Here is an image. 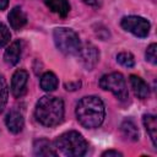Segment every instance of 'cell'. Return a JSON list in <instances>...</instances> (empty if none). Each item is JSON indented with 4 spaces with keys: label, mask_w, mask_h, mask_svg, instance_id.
<instances>
[{
    "label": "cell",
    "mask_w": 157,
    "mask_h": 157,
    "mask_svg": "<svg viewBox=\"0 0 157 157\" xmlns=\"http://www.w3.org/2000/svg\"><path fill=\"white\" fill-rule=\"evenodd\" d=\"M145 56H146V60L148 63H151L152 65L157 64V45H156V43H152L147 47Z\"/></svg>",
    "instance_id": "20"
},
{
    "label": "cell",
    "mask_w": 157,
    "mask_h": 157,
    "mask_svg": "<svg viewBox=\"0 0 157 157\" xmlns=\"http://www.w3.org/2000/svg\"><path fill=\"white\" fill-rule=\"evenodd\" d=\"M9 5V0H0V10H5Z\"/></svg>",
    "instance_id": "24"
},
{
    "label": "cell",
    "mask_w": 157,
    "mask_h": 157,
    "mask_svg": "<svg viewBox=\"0 0 157 157\" xmlns=\"http://www.w3.org/2000/svg\"><path fill=\"white\" fill-rule=\"evenodd\" d=\"M9 22H10V26L18 31L21 29L26 23H27V16L26 13L23 12V10L20 7V6H15L10 12H9Z\"/></svg>",
    "instance_id": "12"
},
{
    "label": "cell",
    "mask_w": 157,
    "mask_h": 157,
    "mask_svg": "<svg viewBox=\"0 0 157 157\" xmlns=\"http://www.w3.org/2000/svg\"><path fill=\"white\" fill-rule=\"evenodd\" d=\"M77 54L81 65L86 70H92L99 60V50L91 43H87L83 47H81Z\"/></svg>",
    "instance_id": "7"
},
{
    "label": "cell",
    "mask_w": 157,
    "mask_h": 157,
    "mask_svg": "<svg viewBox=\"0 0 157 157\" xmlns=\"http://www.w3.org/2000/svg\"><path fill=\"white\" fill-rule=\"evenodd\" d=\"M130 83H131V88H132V91L137 98L145 99L150 96V87L141 77H139L136 75H131L130 76Z\"/></svg>",
    "instance_id": "13"
},
{
    "label": "cell",
    "mask_w": 157,
    "mask_h": 157,
    "mask_svg": "<svg viewBox=\"0 0 157 157\" xmlns=\"http://www.w3.org/2000/svg\"><path fill=\"white\" fill-rule=\"evenodd\" d=\"M55 145H53L47 139H38L33 144V152L36 156L40 157H55L58 153L55 151Z\"/></svg>",
    "instance_id": "9"
},
{
    "label": "cell",
    "mask_w": 157,
    "mask_h": 157,
    "mask_svg": "<svg viewBox=\"0 0 157 157\" xmlns=\"http://www.w3.org/2000/svg\"><path fill=\"white\" fill-rule=\"evenodd\" d=\"M120 130L126 139H129L131 141L139 140L140 132H139V129H137V126L132 119H125L120 125Z\"/></svg>",
    "instance_id": "15"
},
{
    "label": "cell",
    "mask_w": 157,
    "mask_h": 157,
    "mask_svg": "<svg viewBox=\"0 0 157 157\" xmlns=\"http://www.w3.org/2000/svg\"><path fill=\"white\" fill-rule=\"evenodd\" d=\"M105 117L103 101L97 96L83 97L76 105V118L78 123L87 129L98 128Z\"/></svg>",
    "instance_id": "1"
},
{
    "label": "cell",
    "mask_w": 157,
    "mask_h": 157,
    "mask_svg": "<svg viewBox=\"0 0 157 157\" xmlns=\"http://www.w3.org/2000/svg\"><path fill=\"white\" fill-rule=\"evenodd\" d=\"M53 38L56 48L64 54H77L81 48L78 34L67 27H58L53 32Z\"/></svg>",
    "instance_id": "4"
},
{
    "label": "cell",
    "mask_w": 157,
    "mask_h": 157,
    "mask_svg": "<svg viewBox=\"0 0 157 157\" xmlns=\"http://www.w3.org/2000/svg\"><path fill=\"white\" fill-rule=\"evenodd\" d=\"M44 4L50 11L58 13L60 17H66L70 11V5L67 0H44Z\"/></svg>",
    "instance_id": "14"
},
{
    "label": "cell",
    "mask_w": 157,
    "mask_h": 157,
    "mask_svg": "<svg viewBox=\"0 0 157 157\" xmlns=\"http://www.w3.org/2000/svg\"><path fill=\"white\" fill-rule=\"evenodd\" d=\"M102 156H103V157H107V156H108V157H112V156H114V157H121L123 153H120V152H118V151H115V150H108V151L103 152Z\"/></svg>",
    "instance_id": "23"
},
{
    "label": "cell",
    "mask_w": 157,
    "mask_h": 157,
    "mask_svg": "<svg viewBox=\"0 0 157 157\" xmlns=\"http://www.w3.org/2000/svg\"><path fill=\"white\" fill-rule=\"evenodd\" d=\"M7 98H9L7 83H6V80H5L4 75L0 72V113H1V112L4 110V108L6 107Z\"/></svg>",
    "instance_id": "18"
},
{
    "label": "cell",
    "mask_w": 157,
    "mask_h": 157,
    "mask_svg": "<svg viewBox=\"0 0 157 157\" xmlns=\"http://www.w3.org/2000/svg\"><path fill=\"white\" fill-rule=\"evenodd\" d=\"M120 25L125 31L140 38L147 37L150 33V28H151V25L146 18L140 17V16H132V15L123 17Z\"/></svg>",
    "instance_id": "6"
},
{
    "label": "cell",
    "mask_w": 157,
    "mask_h": 157,
    "mask_svg": "<svg viewBox=\"0 0 157 157\" xmlns=\"http://www.w3.org/2000/svg\"><path fill=\"white\" fill-rule=\"evenodd\" d=\"M21 52H22L21 42H20V40L12 42V43L7 47V49L5 50V53H4V61H5L7 65H10V66L16 65V64L20 61Z\"/></svg>",
    "instance_id": "11"
},
{
    "label": "cell",
    "mask_w": 157,
    "mask_h": 157,
    "mask_svg": "<svg viewBox=\"0 0 157 157\" xmlns=\"http://www.w3.org/2000/svg\"><path fill=\"white\" fill-rule=\"evenodd\" d=\"M55 147L65 156L81 157L87 152L88 144L78 131H66L56 137Z\"/></svg>",
    "instance_id": "3"
},
{
    "label": "cell",
    "mask_w": 157,
    "mask_h": 157,
    "mask_svg": "<svg viewBox=\"0 0 157 157\" xmlns=\"http://www.w3.org/2000/svg\"><path fill=\"white\" fill-rule=\"evenodd\" d=\"M81 87V81H75V82H66L65 83V90L67 91H75Z\"/></svg>",
    "instance_id": "22"
},
{
    "label": "cell",
    "mask_w": 157,
    "mask_h": 157,
    "mask_svg": "<svg viewBox=\"0 0 157 157\" xmlns=\"http://www.w3.org/2000/svg\"><path fill=\"white\" fill-rule=\"evenodd\" d=\"M99 86L105 91H110L121 102L126 101L129 97L125 78L120 72H110L103 75L99 80Z\"/></svg>",
    "instance_id": "5"
},
{
    "label": "cell",
    "mask_w": 157,
    "mask_h": 157,
    "mask_svg": "<svg viewBox=\"0 0 157 157\" xmlns=\"http://www.w3.org/2000/svg\"><path fill=\"white\" fill-rule=\"evenodd\" d=\"M5 124L10 132L18 134L23 130V126H25L23 115L17 110H11L5 118Z\"/></svg>",
    "instance_id": "10"
},
{
    "label": "cell",
    "mask_w": 157,
    "mask_h": 157,
    "mask_svg": "<svg viewBox=\"0 0 157 157\" xmlns=\"http://www.w3.org/2000/svg\"><path fill=\"white\" fill-rule=\"evenodd\" d=\"M34 117L43 126H56L64 119V102L59 97L43 96L36 104Z\"/></svg>",
    "instance_id": "2"
},
{
    "label": "cell",
    "mask_w": 157,
    "mask_h": 157,
    "mask_svg": "<svg viewBox=\"0 0 157 157\" xmlns=\"http://www.w3.org/2000/svg\"><path fill=\"white\" fill-rule=\"evenodd\" d=\"M86 5H90V6H96L97 5V0H82Z\"/></svg>",
    "instance_id": "25"
},
{
    "label": "cell",
    "mask_w": 157,
    "mask_h": 157,
    "mask_svg": "<svg viewBox=\"0 0 157 157\" xmlns=\"http://www.w3.org/2000/svg\"><path fill=\"white\" fill-rule=\"evenodd\" d=\"M58 87V77L54 72L47 71L40 77V88L45 92H53Z\"/></svg>",
    "instance_id": "17"
},
{
    "label": "cell",
    "mask_w": 157,
    "mask_h": 157,
    "mask_svg": "<svg viewBox=\"0 0 157 157\" xmlns=\"http://www.w3.org/2000/svg\"><path fill=\"white\" fill-rule=\"evenodd\" d=\"M117 61L125 66V67H132L135 65V59H134V55L131 53H128V52H121L117 55Z\"/></svg>",
    "instance_id": "19"
},
{
    "label": "cell",
    "mask_w": 157,
    "mask_h": 157,
    "mask_svg": "<svg viewBox=\"0 0 157 157\" xmlns=\"http://www.w3.org/2000/svg\"><path fill=\"white\" fill-rule=\"evenodd\" d=\"M142 123L146 128V131L148 132V135L151 137V141H152L153 146L156 147L157 146V142H156V137H157V120H156V117L153 114H145L144 118H142Z\"/></svg>",
    "instance_id": "16"
},
{
    "label": "cell",
    "mask_w": 157,
    "mask_h": 157,
    "mask_svg": "<svg viewBox=\"0 0 157 157\" xmlns=\"http://www.w3.org/2000/svg\"><path fill=\"white\" fill-rule=\"evenodd\" d=\"M28 82V72L26 70H16L11 78V93L15 98H20L26 93Z\"/></svg>",
    "instance_id": "8"
},
{
    "label": "cell",
    "mask_w": 157,
    "mask_h": 157,
    "mask_svg": "<svg viewBox=\"0 0 157 157\" xmlns=\"http://www.w3.org/2000/svg\"><path fill=\"white\" fill-rule=\"evenodd\" d=\"M11 39V33L9 31V28L4 25V23H0V48L5 47Z\"/></svg>",
    "instance_id": "21"
}]
</instances>
